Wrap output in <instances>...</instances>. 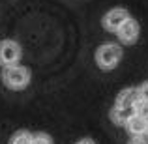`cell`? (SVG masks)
<instances>
[{"instance_id":"ba28073f","label":"cell","mask_w":148,"mask_h":144,"mask_svg":"<svg viewBox=\"0 0 148 144\" xmlns=\"http://www.w3.org/2000/svg\"><path fill=\"white\" fill-rule=\"evenodd\" d=\"M135 112H137L135 107H118V105H114L111 109V112H109V118H111V122L114 126H126V122Z\"/></svg>"},{"instance_id":"3957f363","label":"cell","mask_w":148,"mask_h":144,"mask_svg":"<svg viewBox=\"0 0 148 144\" xmlns=\"http://www.w3.org/2000/svg\"><path fill=\"white\" fill-rule=\"evenodd\" d=\"M23 58V49L15 40H2L0 41V66L19 64Z\"/></svg>"},{"instance_id":"4fadbf2b","label":"cell","mask_w":148,"mask_h":144,"mask_svg":"<svg viewBox=\"0 0 148 144\" xmlns=\"http://www.w3.org/2000/svg\"><path fill=\"white\" fill-rule=\"evenodd\" d=\"M127 144H148V139L146 137H131V141Z\"/></svg>"},{"instance_id":"30bf717a","label":"cell","mask_w":148,"mask_h":144,"mask_svg":"<svg viewBox=\"0 0 148 144\" xmlns=\"http://www.w3.org/2000/svg\"><path fill=\"white\" fill-rule=\"evenodd\" d=\"M32 144H53V139L47 133H36L32 137Z\"/></svg>"},{"instance_id":"7a4b0ae2","label":"cell","mask_w":148,"mask_h":144,"mask_svg":"<svg viewBox=\"0 0 148 144\" xmlns=\"http://www.w3.org/2000/svg\"><path fill=\"white\" fill-rule=\"evenodd\" d=\"M124 56V51L118 43H103L96 51V64L103 71H111L120 64Z\"/></svg>"},{"instance_id":"5bb4252c","label":"cell","mask_w":148,"mask_h":144,"mask_svg":"<svg viewBox=\"0 0 148 144\" xmlns=\"http://www.w3.org/2000/svg\"><path fill=\"white\" fill-rule=\"evenodd\" d=\"M75 144H96L92 139H81V141H77Z\"/></svg>"},{"instance_id":"277c9868","label":"cell","mask_w":148,"mask_h":144,"mask_svg":"<svg viewBox=\"0 0 148 144\" xmlns=\"http://www.w3.org/2000/svg\"><path fill=\"white\" fill-rule=\"evenodd\" d=\"M130 17H131V15H130V11H127L126 8H112V10H109L107 13L103 15V21H101V23H103L105 30L116 34V30H118Z\"/></svg>"},{"instance_id":"52a82bcc","label":"cell","mask_w":148,"mask_h":144,"mask_svg":"<svg viewBox=\"0 0 148 144\" xmlns=\"http://www.w3.org/2000/svg\"><path fill=\"white\" fill-rule=\"evenodd\" d=\"M139 99H141V96H139V88L127 86V88H124V90L118 92L114 105H118V107H135V103H137Z\"/></svg>"},{"instance_id":"8992f818","label":"cell","mask_w":148,"mask_h":144,"mask_svg":"<svg viewBox=\"0 0 148 144\" xmlns=\"http://www.w3.org/2000/svg\"><path fill=\"white\" fill-rule=\"evenodd\" d=\"M124 127L127 129V133H130L131 137H146L148 135V118H145V116H141V114L135 112V114L126 122Z\"/></svg>"},{"instance_id":"9c48e42d","label":"cell","mask_w":148,"mask_h":144,"mask_svg":"<svg viewBox=\"0 0 148 144\" xmlns=\"http://www.w3.org/2000/svg\"><path fill=\"white\" fill-rule=\"evenodd\" d=\"M32 137H34V135L30 133V131L21 129V131H17V133L11 135L10 144H32Z\"/></svg>"},{"instance_id":"7c38bea8","label":"cell","mask_w":148,"mask_h":144,"mask_svg":"<svg viewBox=\"0 0 148 144\" xmlns=\"http://www.w3.org/2000/svg\"><path fill=\"white\" fill-rule=\"evenodd\" d=\"M139 96H141V99H146L148 101V81L139 86Z\"/></svg>"},{"instance_id":"9a60e30c","label":"cell","mask_w":148,"mask_h":144,"mask_svg":"<svg viewBox=\"0 0 148 144\" xmlns=\"http://www.w3.org/2000/svg\"><path fill=\"white\" fill-rule=\"evenodd\" d=\"M146 139H148V135H146Z\"/></svg>"},{"instance_id":"8fae6325","label":"cell","mask_w":148,"mask_h":144,"mask_svg":"<svg viewBox=\"0 0 148 144\" xmlns=\"http://www.w3.org/2000/svg\"><path fill=\"white\" fill-rule=\"evenodd\" d=\"M135 111H137V114L148 118V101L146 99H139L137 103H135Z\"/></svg>"},{"instance_id":"5b68a950","label":"cell","mask_w":148,"mask_h":144,"mask_svg":"<svg viewBox=\"0 0 148 144\" xmlns=\"http://www.w3.org/2000/svg\"><path fill=\"white\" fill-rule=\"evenodd\" d=\"M139 34H141V26L131 17L116 30V38H118V41L124 43V45H133L135 41L139 40Z\"/></svg>"},{"instance_id":"6da1fadb","label":"cell","mask_w":148,"mask_h":144,"mask_svg":"<svg viewBox=\"0 0 148 144\" xmlns=\"http://www.w3.org/2000/svg\"><path fill=\"white\" fill-rule=\"evenodd\" d=\"M32 81L28 68L19 64H11V66H4L2 69V83L4 86H8L10 90H25Z\"/></svg>"}]
</instances>
